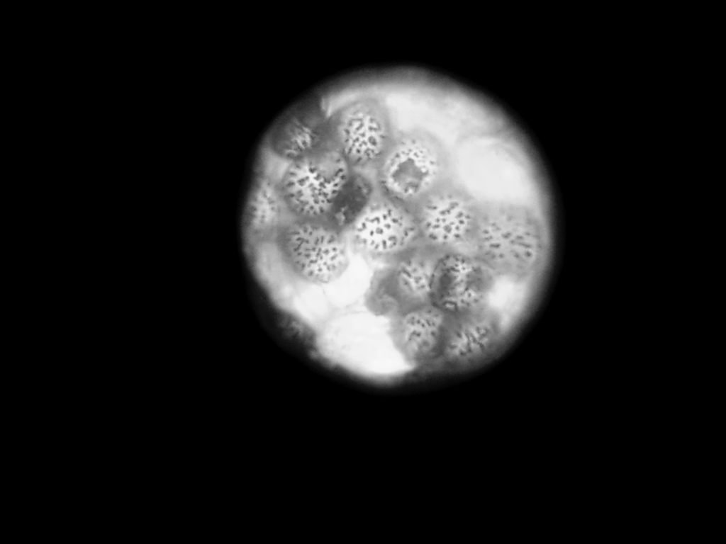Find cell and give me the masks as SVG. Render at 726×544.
Here are the masks:
<instances>
[{
    "label": "cell",
    "instance_id": "3",
    "mask_svg": "<svg viewBox=\"0 0 726 544\" xmlns=\"http://www.w3.org/2000/svg\"><path fill=\"white\" fill-rule=\"evenodd\" d=\"M274 241L291 271L312 285L335 282L350 262L346 234L325 220L292 217Z\"/></svg>",
    "mask_w": 726,
    "mask_h": 544
},
{
    "label": "cell",
    "instance_id": "14",
    "mask_svg": "<svg viewBox=\"0 0 726 544\" xmlns=\"http://www.w3.org/2000/svg\"><path fill=\"white\" fill-rule=\"evenodd\" d=\"M378 193L374 178L352 169L325 220L345 234Z\"/></svg>",
    "mask_w": 726,
    "mask_h": 544
},
{
    "label": "cell",
    "instance_id": "6",
    "mask_svg": "<svg viewBox=\"0 0 726 544\" xmlns=\"http://www.w3.org/2000/svg\"><path fill=\"white\" fill-rule=\"evenodd\" d=\"M345 234L357 251L389 261L421 244L413 208L379 193Z\"/></svg>",
    "mask_w": 726,
    "mask_h": 544
},
{
    "label": "cell",
    "instance_id": "4",
    "mask_svg": "<svg viewBox=\"0 0 726 544\" xmlns=\"http://www.w3.org/2000/svg\"><path fill=\"white\" fill-rule=\"evenodd\" d=\"M352 170L333 147L285 164L277 181L292 217L326 220Z\"/></svg>",
    "mask_w": 726,
    "mask_h": 544
},
{
    "label": "cell",
    "instance_id": "11",
    "mask_svg": "<svg viewBox=\"0 0 726 544\" xmlns=\"http://www.w3.org/2000/svg\"><path fill=\"white\" fill-rule=\"evenodd\" d=\"M448 315L432 303L394 315L392 335L404 359L420 366L439 359Z\"/></svg>",
    "mask_w": 726,
    "mask_h": 544
},
{
    "label": "cell",
    "instance_id": "12",
    "mask_svg": "<svg viewBox=\"0 0 726 544\" xmlns=\"http://www.w3.org/2000/svg\"><path fill=\"white\" fill-rule=\"evenodd\" d=\"M292 218L279 189L277 178L259 174L252 183L245 213L247 237L256 242L275 240Z\"/></svg>",
    "mask_w": 726,
    "mask_h": 544
},
{
    "label": "cell",
    "instance_id": "5",
    "mask_svg": "<svg viewBox=\"0 0 726 544\" xmlns=\"http://www.w3.org/2000/svg\"><path fill=\"white\" fill-rule=\"evenodd\" d=\"M479 205L449 181L414 208L421 243L442 253L471 254Z\"/></svg>",
    "mask_w": 726,
    "mask_h": 544
},
{
    "label": "cell",
    "instance_id": "10",
    "mask_svg": "<svg viewBox=\"0 0 726 544\" xmlns=\"http://www.w3.org/2000/svg\"><path fill=\"white\" fill-rule=\"evenodd\" d=\"M503 334V319L492 305L448 315L439 360L452 367L473 365L496 348Z\"/></svg>",
    "mask_w": 726,
    "mask_h": 544
},
{
    "label": "cell",
    "instance_id": "8",
    "mask_svg": "<svg viewBox=\"0 0 726 544\" xmlns=\"http://www.w3.org/2000/svg\"><path fill=\"white\" fill-rule=\"evenodd\" d=\"M330 130L333 148L355 170L374 169L393 139L384 113L367 102L345 108Z\"/></svg>",
    "mask_w": 726,
    "mask_h": 544
},
{
    "label": "cell",
    "instance_id": "2",
    "mask_svg": "<svg viewBox=\"0 0 726 544\" xmlns=\"http://www.w3.org/2000/svg\"><path fill=\"white\" fill-rule=\"evenodd\" d=\"M374 169L379 193L413 208L449 181L444 147L425 132L393 138Z\"/></svg>",
    "mask_w": 726,
    "mask_h": 544
},
{
    "label": "cell",
    "instance_id": "7",
    "mask_svg": "<svg viewBox=\"0 0 726 544\" xmlns=\"http://www.w3.org/2000/svg\"><path fill=\"white\" fill-rule=\"evenodd\" d=\"M497 278L472 254L444 253L437 264L431 302L449 316L490 305Z\"/></svg>",
    "mask_w": 726,
    "mask_h": 544
},
{
    "label": "cell",
    "instance_id": "13",
    "mask_svg": "<svg viewBox=\"0 0 726 544\" xmlns=\"http://www.w3.org/2000/svg\"><path fill=\"white\" fill-rule=\"evenodd\" d=\"M268 142L270 152L285 164L333 147L331 131L296 116L281 119L271 131Z\"/></svg>",
    "mask_w": 726,
    "mask_h": 544
},
{
    "label": "cell",
    "instance_id": "9",
    "mask_svg": "<svg viewBox=\"0 0 726 544\" xmlns=\"http://www.w3.org/2000/svg\"><path fill=\"white\" fill-rule=\"evenodd\" d=\"M444 253L420 244L389 261L375 296L394 315L402 310L432 303L435 272Z\"/></svg>",
    "mask_w": 726,
    "mask_h": 544
},
{
    "label": "cell",
    "instance_id": "1",
    "mask_svg": "<svg viewBox=\"0 0 726 544\" xmlns=\"http://www.w3.org/2000/svg\"><path fill=\"white\" fill-rule=\"evenodd\" d=\"M546 251L541 220L530 208L508 202L479 205L471 254L498 278H529L540 268Z\"/></svg>",
    "mask_w": 726,
    "mask_h": 544
}]
</instances>
